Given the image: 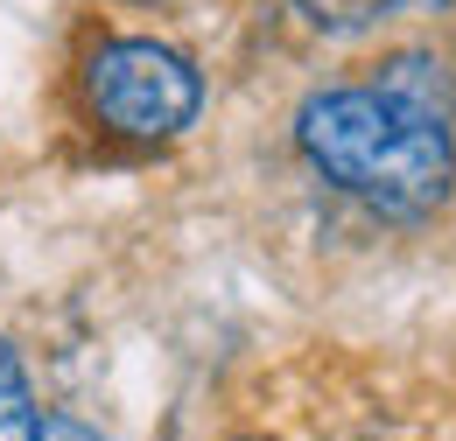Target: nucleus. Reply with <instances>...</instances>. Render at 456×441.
<instances>
[{
  "mask_svg": "<svg viewBox=\"0 0 456 441\" xmlns=\"http://www.w3.org/2000/svg\"><path fill=\"white\" fill-rule=\"evenodd\" d=\"M302 155L338 189L365 196L387 218H428L450 196V175H456L450 119L400 106L379 84L309 99L302 106Z\"/></svg>",
  "mask_w": 456,
  "mask_h": 441,
  "instance_id": "obj_1",
  "label": "nucleus"
},
{
  "mask_svg": "<svg viewBox=\"0 0 456 441\" xmlns=\"http://www.w3.org/2000/svg\"><path fill=\"white\" fill-rule=\"evenodd\" d=\"M92 106H99L106 126L134 133V140H162V133L197 119L204 84L162 43H106L92 56Z\"/></svg>",
  "mask_w": 456,
  "mask_h": 441,
  "instance_id": "obj_2",
  "label": "nucleus"
},
{
  "mask_svg": "<svg viewBox=\"0 0 456 441\" xmlns=\"http://www.w3.org/2000/svg\"><path fill=\"white\" fill-rule=\"evenodd\" d=\"M379 92L400 99V106H414V112H436V119L456 112V84H450V70H443L436 56H394V63L379 70Z\"/></svg>",
  "mask_w": 456,
  "mask_h": 441,
  "instance_id": "obj_3",
  "label": "nucleus"
},
{
  "mask_svg": "<svg viewBox=\"0 0 456 441\" xmlns=\"http://www.w3.org/2000/svg\"><path fill=\"white\" fill-rule=\"evenodd\" d=\"M316 28H330V36H358V28H379V21H394L400 7H450V0H295Z\"/></svg>",
  "mask_w": 456,
  "mask_h": 441,
  "instance_id": "obj_4",
  "label": "nucleus"
},
{
  "mask_svg": "<svg viewBox=\"0 0 456 441\" xmlns=\"http://www.w3.org/2000/svg\"><path fill=\"white\" fill-rule=\"evenodd\" d=\"M36 428H43L36 392H28V379H21L14 350L0 343V441H36Z\"/></svg>",
  "mask_w": 456,
  "mask_h": 441,
  "instance_id": "obj_5",
  "label": "nucleus"
},
{
  "mask_svg": "<svg viewBox=\"0 0 456 441\" xmlns=\"http://www.w3.org/2000/svg\"><path fill=\"white\" fill-rule=\"evenodd\" d=\"M36 441H99V435H92L85 421H70V413H50V421L36 428Z\"/></svg>",
  "mask_w": 456,
  "mask_h": 441,
  "instance_id": "obj_6",
  "label": "nucleus"
}]
</instances>
